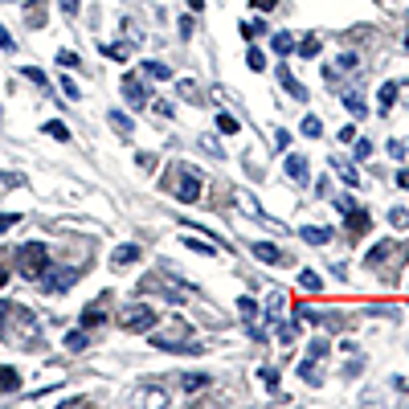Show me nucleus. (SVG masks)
<instances>
[{
    "label": "nucleus",
    "mask_w": 409,
    "mask_h": 409,
    "mask_svg": "<svg viewBox=\"0 0 409 409\" xmlns=\"http://www.w3.org/2000/svg\"><path fill=\"white\" fill-rule=\"evenodd\" d=\"M299 238H303V242H307V245H327V242H331V229H319V225H303V229H299Z\"/></svg>",
    "instance_id": "obj_16"
},
{
    "label": "nucleus",
    "mask_w": 409,
    "mask_h": 409,
    "mask_svg": "<svg viewBox=\"0 0 409 409\" xmlns=\"http://www.w3.org/2000/svg\"><path fill=\"white\" fill-rule=\"evenodd\" d=\"M294 373L303 376V381H307V385H319V381H324V376L315 373V360H303V364H299V368H294Z\"/></svg>",
    "instance_id": "obj_31"
},
{
    "label": "nucleus",
    "mask_w": 409,
    "mask_h": 409,
    "mask_svg": "<svg viewBox=\"0 0 409 409\" xmlns=\"http://www.w3.org/2000/svg\"><path fill=\"white\" fill-rule=\"evenodd\" d=\"M287 176L294 180V184H307V160H303V156H287Z\"/></svg>",
    "instance_id": "obj_14"
},
{
    "label": "nucleus",
    "mask_w": 409,
    "mask_h": 409,
    "mask_svg": "<svg viewBox=\"0 0 409 409\" xmlns=\"http://www.w3.org/2000/svg\"><path fill=\"white\" fill-rule=\"evenodd\" d=\"M46 135H49V139H62V144H70V127H65V123H46Z\"/></svg>",
    "instance_id": "obj_36"
},
{
    "label": "nucleus",
    "mask_w": 409,
    "mask_h": 409,
    "mask_svg": "<svg viewBox=\"0 0 409 409\" xmlns=\"http://www.w3.org/2000/svg\"><path fill=\"white\" fill-rule=\"evenodd\" d=\"M180 37H184V41L193 37V16H180Z\"/></svg>",
    "instance_id": "obj_51"
},
{
    "label": "nucleus",
    "mask_w": 409,
    "mask_h": 409,
    "mask_svg": "<svg viewBox=\"0 0 409 409\" xmlns=\"http://www.w3.org/2000/svg\"><path fill=\"white\" fill-rule=\"evenodd\" d=\"M229 201H233V205H238V213H242V217H250V221H270V225H278L275 217L258 205V196L250 193V188H233V193H229Z\"/></svg>",
    "instance_id": "obj_6"
},
{
    "label": "nucleus",
    "mask_w": 409,
    "mask_h": 409,
    "mask_svg": "<svg viewBox=\"0 0 409 409\" xmlns=\"http://www.w3.org/2000/svg\"><path fill=\"white\" fill-rule=\"evenodd\" d=\"M307 356H311V360H324V356H327V340H311V344H307Z\"/></svg>",
    "instance_id": "obj_42"
},
{
    "label": "nucleus",
    "mask_w": 409,
    "mask_h": 409,
    "mask_svg": "<svg viewBox=\"0 0 409 409\" xmlns=\"http://www.w3.org/2000/svg\"><path fill=\"white\" fill-rule=\"evenodd\" d=\"M62 90H65V98H82V90H78L70 78H62Z\"/></svg>",
    "instance_id": "obj_52"
},
{
    "label": "nucleus",
    "mask_w": 409,
    "mask_h": 409,
    "mask_svg": "<svg viewBox=\"0 0 409 409\" xmlns=\"http://www.w3.org/2000/svg\"><path fill=\"white\" fill-rule=\"evenodd\" d=\"M278 82H282V90H287V95H294L299 102H307V86H299V78H294V74L287 70V65L278 70Z\"/></svg>",
    "instance_id": "obj_12"
},
{
    "label": "nucleus",
    "mask_w": 409,
    "mask_h": 409,
    "mask_svg": "<svg viewBox=\"0 0 409 409\" xmlns=\"http://www.w3.org/2000/svg\"><path fill=\"white\" fill-rule=\"evenodd\" d=\"M205 385H209V373H180V389L196 393V389H205Z\"/></svg>",
    "instance_id": "obj_20"
},
{
    "label": "nucleus",
    "mask_w": 409,
    "mask_h": 409,
    "mask_svg": "<svg viewBox=\"0 0 409 409\" xmlns=\"http://www.w3.org/2000/svg\"><path fill=\"white\" fill-rule=\"evenodd\" d=\"M381 115H389L393 107H397V98H401V90H397V82H381Z\"/></svg>",
    "instance_id": "obj_13"
},
{
    "label": "nucleus",
    "mask_w": 409,
    "mask_h": 409,
    "mask_svg": "<svg viewBox=\"0 0 409 409\" xmlns=\"http://www.w3.org/2000/svg\"><path fill=\"white\" fill-rule=\"evenodd\" d=\"M16 221H21V213H4V217H0V233H4V229H13Z\"/></svg>",
    "instance_id": "obj_50"
},
{
    "label": "nucleus",
    "mask_w": 409,
    "mask_h": 409,
    "mask_svg": "<svg viewBox=\"0 0 409 409\" xmlns=\"http://www.w3.org/2000/svg\"><path fill=\"white\" fill-rule=\"evenodd\" d=\"M58 65H65V70H74V65H78V53H65V49H62V53H58Z\"/></svg>",
    "instance_id": "obj_49"
},
{
    "label": "nucleus",
    "mask_w": 409,
    "mask_h": 409,
    "mask_svg": "<svg viewBox=\"0 0 409 409\" xmlns=\"http://www.w3.org/2000/svg\"><path fill=\"white\" fill-rule=\"evenodd\" d=\"M303 135H307V139H319V135H324V123H319V119H315V115H307V119H303Z\"/></svg>",
    "instance_id": "obj_32"
},
{
    "label": "nucleus",
    "mask_w": 409,
    "mask_h": 409,
    "mask_svg": "<svg viewBox=\"0 0 409 409\" xmlns=\"http://www.w3.org/2000/svg\"><path fill=\"white\" fill-rule=\"evenodd\" d=\"M25 78H29L33 86H41V90H46V74H41L37 65H25Z\"/></svg>",
    "instance_id": "obj_44"
},
{
    "label": "nucleus",
    "mask_w": 409,
    "mask_h": 409,
    "mask_svg": "<svg viewBox=\"0 0 409 409\" xmlns=\"http://www.w3.org/2000/svg\"><path fill=\"white\" fill-rule=\"evenodd\" d=\"M184 245H188V250H196V254H205V258H213V254H217V245H209L205 238H184Z\"/></svg>",
    "instance_id": "obj_33"
},
{
    "label": "nucleus",
    "mask_w": 409,
    "mask_h": 409,
    "mask_svg": "<svg viewBox=\"0 0 409 409\" xmlns=\"http://www.w3.org/2000/svg\"><path fill=\"white\" fill-rule=\"evenodd\" d=\"M65 352H86V344H90V340H86V331H65Z\"/></svg>",
    "instance_id": "obj_24"
},
{
    "label": "nucleus",
    "mask_w": 409,
    "mask_h": 409,
    "mask_svg": "<svg viewBox=\"0 0 409 409\" xmlns=\"http://www.w3.org/2000/svg\"><path fill=\"white\" fill-rule=\"evenodd\" d=\"M135 401H147V405H164V401H168V393H164V389H139V393H135Z\"/></svg>",
    "instance_id": "obj_29"
},
{
    "label": "nucleus",
    "mask_w": 409,
    "mask_h": 409,
    "mask_svg": "<svg viewBox=\"0 0 409 409\" xmlns=\"http://www.w3.org/2000/svg\"><path fill=\"white\" fill-rule=\"evenodd\" d=\"M250 4H254V9H258V13H270V9H275L278 0H250Z\"/></svg>",
    "instance_id": "obj_54"
},
{
    "label": "nucleus",
    "mask_w": 409,
    "mask_h": 409,
    "mask_svg": "<svg viewBox=\"0 0 409 409\" xmlns=\"http://www.w3.org/2000/svg\"><path fill=\"white\" fill-rule=\"evenodd\" d=\"M340 70H356V53H340Z\"/></svg>",
    "instance_id": "obj_53"
},
{
    "label": "nucleus",
    "mask_w": 409,
    "mask_h": 409,
    "mask_svg": "<svg viewBox=\"0 0 409 409\" xmlns=\"http://www.w3.org/2000/svg\"><path fill=\"white\" fill-rule=\"evenodd\" d=\"M25 21H29V29H41L46 25V0H33L25 9Z\"/></svg>",
    "instance_id": "obj_19"
},
{
    "label": "nucleus",
    "mask_w": 409,
    "mask_h": 409,
    "mask_svg": "<svg viewBox=\"0 0 409 409\" xmlns=\"http://www.w3.org/2000/svg\"><path fill=\"white\" fill-rule=\"evenodd\" d=\"M250 254H254L258 262H266V266H282V262H287V254L275 250L270 242H254V245H250Z\"/></svg>",
    "instance_id": "obj_11"
},
{
    "label": "nucleus",
    "mask_w": 409,
    "mask_h": 409,
    "mask_svg": "<svg viewBox=\"0 0 409 409\" xmlns=\"http://www.w3.org/2000/svg\"><path fill=\"white\" fill-rule=\"evenodd\" d=\"M327 168H331V172H336V176L348 184V188H364V184H368V180H360V172H356L348 160H340V156H331V160H327Z\"/></svg>",
    "instance_id": "obj_8"
},
{
    "label": "nucleus",
    "mask_w": 409,
    "mask_h": 409,
    "mask_svg": "<svg viewBox=\"0 0 409 409\" xmlns=\"http://www.w3.org/2000/svg\"><path fill=\"white\" fill-rule=\"evenodd\" d=\"M299 287H303V291H324V278L315 275V270H299Z\"/></svg>",
    "instance_id": "obj_23"
},
{
    "label": "nucleus",
    "mask_w": 409,
    "mask_h": 409,
    "mask_svg": "<svg viewBox=\"0 0 409 409\" xmlns=\"http://www.w3.org/2000/svg\"><path fill=\"white\" fill-rule=\"evenodd\" d=\"M102 53L115 58V62H123V58H127V46H102Z\"/></svg>",
    "instance_id": "obj_46"
},
{
    "label": "nucleus",
    "mask_w": 409,
    "mask_h": 409,
    "mask_svg": "<svg viewBox=\"0 0 409 409\" xmlns=\"http://www.w3.org/2000/svg\"><path fill=\"white\" fill-rule=\"evenodd\" d=\"M0 336L13 344V348H37L41 344V324L33 319V311L0 299Z\"/></svg>",
    "instance_id": "obj_1"
},
{
    "label": "nucleus",
    "mask_w": 409,
    "mask_h": 409,
    "mask_svg": "<svg viewBox=\"0 0 409 409\" xmlns=\"http://www.w3.org/2000/svg\"><path fill=\"white\" fill-rule=\"evenodd\" d=\"M164 188L176 196V201L193 205L196 196L205 193V176H201L196 168H188V164H172V168L164 172Z\"/></svg>",
    "instance_id": "obj_2"
},
{
    "label": "nucleus",
    "mask_w": 409,
    "mask_h": 409,
    "mask_svg": "<svg viewBox=\"0 0 409 409\" xmlns=\"http://www.w3.org/2000/svg\"><path fill=\"white\" fill-rule=\"evenodd\" d=\"M340 139H344V144H352V139H356V127H352V123H348V127H340Z\"/></svg>",
    "instance_id": "obj_55"
},
{
    "label": "nucleus",
    "mask_w": 409,
    "mask_h": 409,
    "mask_svg": "<svg viewBox=\"0 0 409 409\" xmlns=\"http://www.w3.org/2000/svg\"><path fill=\"white\" fill-rule=\"evenodd\" d=\"M78 278H74V270H58V266H46V275H41V287H46L49 294H62L70 291Z\"/></svg>",
    "instance_id": "obj_7"
},
{
    "label": "nucleus",
    "mask_w": 409,
    "mask_h": 409,
    "mask_svg": "<svg viewBox=\"0 0 409 409\" xmlns=\"http://www.w3.org/2000/svg\"><path fill=\"white\" fill-rule=\"evenodd\" d=\"M344 217H348V229H352V233H364V229L373 225V217H368V209H356V205H352V209L344 213Z\"/></svg>",
    "instance_id": "obj_15"
},
{
    "label": "nucleus",
    "mask_w": 409,
    "mask_h": 409,
    "mask_svg": "<svg viewBox=\"0 0 409 409\" xmlns=\"http://www.w3.org/2000/svg\"><path fill=\"white\" fill-rule=\"evenodd\" d=\"M16 266H21V275L25 278H41L49 266V250L41 242H25L16 250Z\"/></svg>",
    "instance_id": "obj_4"
},
{
    "label": "nucleus",
    "mask_w": 409,
    "mask_h": 409,
    "mask_svg": "<svg viewBox=\"0 0 409 409\" xmlns=\"http://www.w3.org/2000/svg\"><path fill=\"white\" fill-rule=\"evenodd\" d=\"M139 70H144L147 78H160V82H168V78H172V70H168L164 62H144Z\"/></svg>",
    "instance_id": "obj_26"
},
{
    "label": "nucleus",
    "mask_w": 409,
    "mask_h": 409,
    "mask_svg": "<svg viewBox=\"0 0 409 409\" xmlns=\"http://www.w3.org/2000/svg\"><path fill=\"white\" fill-rule=\"evenodd\" d=\"M245 65H250L254 74H262V70H266V58H262V49H250V53H245Z\"/></svg>",
    "instance_id": "obj_38"
},
{
    "label": "nucleus",
    "mask_w": 409,
    "mask_h": 409,
    "mask_svg": "<svg viewBox=\"0 0 409 409\" xmlns=\"http://www.w3.org/2000/svg\"><path fill=\"white\" fill-rule=\"evenodd\" d=\"M409 258V242H376L373 250H368V258H364V266H373V270H401V262Z\"/></svg>",
    "instance_id": "obj_3"
},
{
    "label": "nucleus",
    "mask_w": 409,
    "mask_h": 409,
    "mask_svg": "<svg viewBox=\"0 0 409 409\" xmlns=\"http://www.w3.org/2000/svg\"><path fill=\"white\" fill-rule=\"evenodd\" d=\"M385 147H389V156H393V160H397V164H401V160H405V156H409V139H389V144H385Z\"/></svg>",
    "instance_id": "obj_34"
},
{
    "label": "nucleus",
    "mask_w": 409,
    "mask_h": 409,
    "mask_svg": "<svg viewBox=\"0 0 409 409\" xmlns=\"http://www.w3.org/2000/svg\"><path fill=\"white\" fill-rule=\"evenodd\" d=\"M238 311H242V319H254V315H258V303H254L250 294H242V299H238Z\"/></svg>",
    "instance_id": "obj_39"
},
{
    "label": "nucleus",
    "mask_w": 409,
    "mask_h": 409,
    "mask_svg": "<svg viewBox=\"0 0 409 409\" xmlns=\"http://www.w3.org/2000/svg\"><path fill=\"white\" fill-rule=\"evenodd\" d=\"M217 127H221V131H229V135H233V131L242 127V123H238V119H233V115H229V111H221V115H217Z\"/></svg>",
    "instance_id": "obj_41"
},
{
    "label": "nucleus",
    "mask_w": 409,
    "mask_h": 409,
    "mask_svg": "<svg viewBox=\"0 0 409 409\" xmlns=\"http://www.w3.org/2000/svg\"><path fill=\"white\" fill-rule=\"evenodd\" d=\"M344 107L356 115V119H364V115H368V111H364V98H360L356 90H344Z\"/></svg>",
    "instance_id": "obj_25"
},
{
    "label": "nucleus",
    "mask_w": 409,
    "mask_h": 409,
    "mask_svg": "<svg viewBox=\"0 0 409 409\" xmlns=\"http://www.w3.org/2000/svg\"><path fill=\"white\" fill-rule=\"evenodd\" d=\"M58 9H62L65 16H78V9H82V0H58Z\"/></svg>",
    "instance_id": "obj_45"
},
{
    "label": "nucleus",
    "mask_w": 409,
    "mask_h": 409,
    "mask_svg": "<svg viewBox=\"0 0 409 409\" xmlns=\"http://www.w3.org/2000/svg\"><path fill=\"white\" fill-rule=\"evenodd\" d=\"M119 95H123V102H131V107H144V102H147L144 82L135 78V74H127V78L119 82Z\"/></svg>",
    "instance_id": "obj_9"
},
{
    "label": "nucleus",
    "mask_w": 409,
    "mask_h": 409,
    "mask_svg": "<svg viewBox=\"0 0 409 409\" xmlns=\"http://www.w3.org/2000/svg\"><path fill=\"white\" fill-rule=\"evenodd\" d=\"M119 324L127 327V331H152V327L160 324V311L152 307V303H127V311L119 315Z\"/></svg>",
    "instance_id": "obj_5"
},
{
    "label": "nucleus",
    "mask_w": 409,
    "mask_h": 409,
    "mask_svg": "<svg viewBox=\"0 0 409 409\" xmlns=\"http://www.w3.org/2000/svg\"><path fill=\"white\" fill-rule=\"evenodd\" d=\"M152 111L160 115V119H172V115H176V107H172L168 98H160V102H152Z\"/></svg>",
    "instance_id": "obj_43"
},
{
    "label": "nucleus",
    "mask_w": 409,
    "mask_h": 409,
    "mask_svg": "<svg viewBox=\"0 0 409 409\" xmlns=\"http://www.w3.org/2000/svg\"><path fill=\"white\" fill-rule=\"evenodd\" d=\"M258 376H262V385H266L270 393L278 389V368H270V364H266V368H258Z\"/></svg>",
    "instance_id": "obj_40"
},
{
    "label": "nucleus",
    "mask_w": 409,
    "mask_h": 409,
    "mask_svg": "<svg viewBox=\"0 0 409 409\" xmlns=\"http://www.w3.org/2000/svg\"><path fill=\"white\" fill-rule=\"evenodd\" d=\"M282 303H287V299H282V291H275L270 299H266V315H270V319H278V315H282Z\"/></svg>",
    "instance_id": "obj_35"
},
{
    "label": "nucleus",
    "mask_w": 409,
    "mask_h": 409,
    "mask_svg": "<svg viewBox=\"0 0 409 409\" xmlns=\"http://www.w3.org/2000/svg\"><path fill=\"white\" fill-rule=\"evenodd\" d=\"M139 254H144V250H139V245H135V242H123V245H115V254H111V266H115V270H123V266H131V262H139Z\"/></svg>",
    "instance_id": "obj_10"
},
{
    "label": "nucleus",
    "mask_w": 409,
    "mask_h": 409,
    "mask_svg": "<svg viewBox=\"0 0 409 409\" xmlns=\"http://www.w3.org/2000/svg\"><path fill=\"white\" fill-rule=\"evenodd\" d=\"M21 389V373L13 364H0V393H16Z\"/></svg>",
    "instance_id": "obj_17"
},
{
    "label": "nucleus",
    "mask_w": 409,
    "mask_h": 409,
    "mask_svg": "<svg viewBox=\"0 0 409 409\" xmlns=\"http://www.w3.org/2000/svg\"><path fill=\"white\" fill-rule=\"evenodd\" d=\"M270 49L287 58V53H291V49H294V33H275V37H270Z\"/></svg>",
    "instance_id": "obj_22"
},
{
    "label": "nucleus",
    "mask_w": 409,
    "mask_h": 409,
    "mask_svg": "<svg viewBox=\"0 0 409 409\" xmlns=\"http://www.w3.org/2000/svg\"><path fill=\"white\" fill-rule=\"evenodd\" d=\"M176 95L184 98V102H193V107L201 102V98H205V95H201V86H196L193 78H180V82H176Z\"/></svg>",
    "instance_id": "obj_18"
},
{
    "label": "nucleus",
    "mask_w": 409,
    "mask_h": 409,
    "mask_svg": "<svg viewBox=\"0 0 409 409\" xmlns=\"http://www.w3.org/2000/svg\"><path fill=\"white\" fill-rule=\"evenodd\" d=\"M397 184H401V188H409V168H401V172H397Z\"/></svg>",
    "instance_id": "obj_56"
},
{
    "label": "nucleus",
    "mask_w": 409,
    "mask_h": 409,
    "mask_svg": "<svg viewBox=\"0 0 409 409\" xmlns=\"http://www.w3.org/2000/svg\"><path fill=\"white\" fill-rule=\"evenodd\" d=\"M107 319V311H102V303H90V307H82V327H95Z\"/></svg>",
    "instance_id": "obj_21"
},
{
    "label": "nucleus",
    "mask_w": 409,
    "mask_h": 409,
    "mask_svg": "<svg viewBox=\"0 0 409 409\" xmlns=\"http://www.w3.org/2000/svg\"><path fill=\"white\" fill-rule=\"evenodd\" d=\"M188 9H196V13H201V9H205V0H188Z\"/></svg>",
    "instance_id": "obj_57"
},
{
    "label": "nucleus",
    "mask_w": 409,
    "mask_h": 409,
    "mask_svg": "<svg viewBox=\"0 0 409 409\" xmlns=\"http://www.w3.org/2000/svg\"><path fill=\"white\" fill-rule=\"evenodd\" d=\"M107 119H111V127L123 135V139H131V123H127V115L123 111H107Z\"/></svg>",
    "instance_id": "obj_27"
},
{
    "label": "nucleus",
    "mask_w": 409,
    "mask_h": 409,
    "mask_svg": "<svg viewBox=\"0 0 409 409\" xmlns=\"http://www.w3.org/2000/svg\"><path fill=\"white\" fill-rule=\"evenodd\" d=\"M201 147H205L209 156H221V147H217V135H201Z\"/></svg>",
    "instance_id": "obj_47"
},
{
    "label": "nucleus",
    "mask_w": 409,
    "mask_h": 409,
    "mask_svg": "<svg viewBox=\"0 0 409 409\" xmlns=\"http://www.w3.org/2000/svg\"><path fill=\"white\" fill-rule=\"evenodd\" d=\"M294 49H299V58H319V37H303Z\"/></svg>",
    "instance_id": "obj_30"
},
{
    "label": "nucleus",
    "mask_w": 409,
    "mask_h": 409,
    "mask_svg": "<svg viewBox=\"0 0 409 409\" xmlns=\"http://www.w3.org/2000/svg\"><path fill=\"white\" fill-rule=\"evenodd\" d=\"M352 156H356V160H368V156H373V144H368L364 135H360V139H352Z\"/></svg>",
    "instance_id": "obj_37"
},
{
    "label": "nucleus",
    "mask_w": 409,
    "mask_h": 409,
    "mask_svg": "<svg viewBox=\"0 0 409 409\" xmlns=\"http://www.w3.org/2000/svg\"><path fill=\"white\" fill-rule=\"evenodd\" d=\"M4 282H9V270H4V266H0V291H4Z\"/></svg>",
    "instance_id": "obj_58"
},
{
    "label": "nucleus",
    "mask_w": 409,
    "mask_h": 409,
    "mask_svg": "<svg viewBox=\"0 0 409 409\" xmlns=\"http://www.w3.org/2000/svg\"><path fill=\"white\" fill-rule=\"evenodd\" d=\"M0 49H4V53H13V33H9V29H4V25H0Z\"/></svg>",
    "instance_id": "obj_48"
},
{
    "label": "nucleus",
    "mask_w": 409,
    "mask_h": 409,
    "mask_svg": "<svg viewBox=\"0 0 409 409\" xmlns=\"http://www.w3.org/2000/svg\"><path fill=\"white\" fill-rule=\"evenodd\" d=\"M389 225L393 229H409V209L405 205H393L389 209Z\"/></svg>",
    "instance_id": "obj_28"
}]
</instances>
